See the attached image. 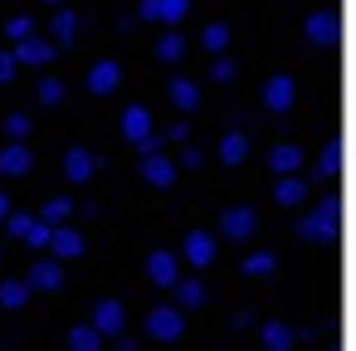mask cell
I'll return each mask as SVG.
<instances>
[{"label": "cell", "mask_w": 356, "mask_h": 351, "mask_svg": "<svg viewBox=\"0 0 356 351\" xmlns=\"http://www.w3.org/2000/svg\"><path fill=\"white\" fill-rule=\"evenodd\" d=\"M254 229H259V215H254L249 205H229V210L220 215V234H225V239H234V244L254 239Z\"/></svg>", "instance_id": "obj_5"}, {"label": "cell", "mask_w": 356, "mask_h": 351, "mask_svg": "<svg viewBox=\"0 0 356 351\" xmlns=\"http://www.w3.org/2000/svg\"><path fill=\"white\" fill-rule=\"evenodd\" d=\"M30 171H35L30 142H6V147H0V176H6V181H20V176H30Z\"/></svg>", "instance_id": "obj_6"}, {"label": "cell", "mask_w": 356, "mask_h": 351, "mask_svg": "<svg viewBox=\"0 0 356 351\" xmlns=\"http://www.w3.org/2000/svg\"><path fill=\"white\" fill-rule=\"evenodd\" d=\"M74 215H79V205H74L69 195H54V200H44V210H40V220H44V225H54V229H59V225H69Z\"/></svg>", "instance_id": "obj_23"}, {"label": "cell", "mask_w": 356, "mask_h": 351, "mask_svg": "<svg viewBox=\"0 0 356 351\" xmlns=\"http://www.w3.org/2000/svg\"><path fill=\"white\" fill-rule=\"evenodd\" d=\"M25 283H30V293H59L64 288V263L59 259H35Z\"/></svg>", "instance_id": "obj_8"}, {"label": "cell", "mask_w": 356, "mask_h": 351, "mask_svg": "<svg viewBox=\"0 0 356 351\" xmlns=\"http://www.w3.org/2000/svg\"><path fill=\"white\" fill-rule=\"evenodd\" d=\"M6 40H10V49L25 44V40H35V20H30V15H15V20L6 25Z\"/></svg>", "instance_id": "obj_30"}, {"label": "cell", "mask_w": 356, "mask_h": 351, "mask_svg": "<svg viewBox=\"0 0 356 351\" xmlns=\"http://www.w3.org/2000/svg\"><path fill=\"white\" fill-rule=\"evenodd\" d=\"M229 35H234V30H229L225 20H215V25H205V30H200V44H205V49H210V54L220 59V54L229 49Z\"/></svg>", "instance_id": "obj_25"}, {"label": "cell", "mask_w": 356, "mask_h": 351, "mask_svg": "<svg viewBox=\"0 0 356 351\" xmlns=\"http://www.w3.org/2000/svg\"><path fill=\"white\" fill-rule=\"evenodd\" d=\"M10 54H15V64H30V69H44V64H54V54H59V49H54V44H49L44 35H35V40H25V44H15Z\"/></svg>", "instance_id": "obj_14"}, {"label": "cell", "mask_w": 356, "mask_h": 351, "mask_svg": "<svg viewBox=\"0 0 356 351\" xmlns=\"http://www.w3.org/2000/svg\"><path fill=\"white\" fill-rule=\"evenodd\" d=\"M10 215H15V205H10V195H6V190H0V225H6Z\"/></svg>", "instance_id": "obj_43"}, {"label": "cell", "mask_w": 356, "mask_h": 351, "mask_svg": "<svg viewBox=\"0 0 356 351\" xmlns=\"http://www.w3.org/2000/svg\"><path fill=\"white\" fill-rule=\"evenodd\" d=\"M69 351H103V336L93 327H74L69 332Z\"/></svg>", "instance_id": "obj_29"}, {"label": "cell", "mask_w": 356, "mask_h": 351, "mask_svg": "<svg viewBox=\"0 0 356 351\" xmlns=\"http://www.w3.org/2000/svg\"><path fill=\"white\" fill-rule=\"evenodd\" d=\"M210 79H215V83H234V59H229V54H220V59L210 64Z\"/></svg>", "instance_id": "obj_36"}, {"label": "cell", "mask_w": 356, "mask_h": 351, "mask_svg": "<svg viewBox=\"0 0 356 351\" xmlns=\"http://www.w3.org/2000/svg\"><path fill=\"white\" fill-rule=\"evenodd\" d=\"M15 74H20V64H15V54H10V49H0V83H10Z\"/></svg>", "instance_id": "obj_41"}, {"label": "cell", "mask_w": 356, "mask_h": 351, "mask_svg": "<svg viewBox=\"0 0 356 351\" xmlns=\"http://www.w3.org/2000/svg\"><path fill=\"white\" fill-rule=\"evenodd\" d=\"M302 35H307L312 44H322V49H332V44L341 40V25H337V10H312V15H307V25H302Z\"/></svg>", "instance_id": "obj_9"}, {"label": "cell", "mask_w": 356, "mask_h": 351, "mask_svg": "<svg viewBox=\"0 0 356 351\" xmlns=\"http://www.w3.org/2000/svg\"><path fill=\"white\" fill-rule=\"evenodd\" d=\"M220 161H225V166L249 161V137H244V132H225V137H220Z\"/></svg>", "instance_id": "obj_22"}, {"label": "cell", "mask_w": 356, "mask_h": 351, "mask_svg": "<svg viewBox=\"0 0 356 351\" xmlns=\"http://www.w3.org/2000/svg\"><path fill=\"white\" fill-rule=\"evenodd\" d=\"M166 142H191V122H171L166 127Z\"/></svg>", "instance_id": "obj_42"}, {"label": "cell", "mask_w": 356, "mask_h": 351, "mask_svg": "<svg viewBox=\"0 0 356 351\" xmlns=\"http://www.w3.org/2000/svg\"><path fill=\"white\" fill-rule=\"evenodd\" d=\"M239 268H244L249 278H268V273L278 268V254H268V249H259V254H249V259H244Z\"/></svg>", "instance_id": "obj_28"}, {"label": "cell", "mask_w": 356, "mask_h": 351, "mask_svg": "<svg viewBox=\"0 0 356 351\" xmlns=\"http://www.w3.org/2000/svg\"><path fill=\"white\" fill-rule=\"evenodd\" d=\"M142 181H147V186H156V190H166V186L176 181V161H171V156H161V152H156V156H142Z\"/></svg>", "instance_id": "obj_15"}, {"label": "cell", "mask_w": 356, "mask_h": 351, "mask_svg": "<svg viewBox=\"0 0 356 351\" xmlns=\"http://www.w3.org/2000/svg\"><path fill=\"white\" fill-rule=\"evenodd\" d=\"M49 35H54V49H69V44L79 40V15H74V10H54Z\"/></svg>", "instance_id": "obj_20"}, {"label": "cell", "mask_w": 356, "mask_h": 351, "mask_svg": "<svg viewBox=\"0 0 356 351\" xmlns=\"http://www.w3.org/2000/svg\"><path fill=\"white\" fill-rule=\"evenodd\" d=\"M229 327H234V332H249V327H259V322H254L249 307H234V312H229Z\"/></svg>", "instance_id": "obj_40"}, {"label": "cell", "mask_w": 356, "mask_h": 351, "mask_svg": "<svg viewBox=\"0 0 356 351\" xmlns=\"http://www.w3.org/2000/svg\"><path fill=\"white\" fill-rule=\"evenodd\" d=\"M64 93H69V88H64L59 79H40V103H44V108H59Z\"/></svg>", "instance_id": "obj_32"}, {"label": "cell", "mask_w": 356, "mask_h": 351, "mask_svg": "<svg viewBox=\"0 0 356 351\" xmlns=\"http://www.w3.org/2000/svg\"><path fill=\"white\" fill-rule=\"evenodd\" d=\"M30 225H35V215H25V210H15V215L6 220V234H10V239H25V234H30Z\"/></svg>", "instance_id": "obj_35"}, {"label": "cell", "mask_w": 356, "mask_h": 351, "mask_svg": "<svg viewBox=\"0 0 356 351\" xmlns=\"http://www.w3.org/2000/svg\"><path fill=\"white\" fill-rule=\"evenodd\" d=\"M181 166H186V171H200V166H205V152H200L195 142H186V147H181Z\"/></svg>", "instance_id": "obj_38"}, {"label": "cell", "mask_w": 356, "mask_h": 351, "mask_svg": "<svg viewBox=\"0 0 356 351\" xmlns=\"http://www.w3.org/2000/svg\"><path fill=\"white\" fill-rule=\"evenodd\" d=\"M259 341H264V351H293L298 332L288 322H259Z\"/></svg>", "instance_id": "obj_16"}, {"label": "cell", "mask_w": 356, "mask_h": 351, "mask_svg": "<svg viewBox=\"0 0 356 351\" xmlns=\"http://www.w3.org/2000/svg\"><path fill=\"white\" fill-rule=\"evenodd\" d=\"M293 98H298L293 74H273V79L264 83V108H268V113H288V108H293Z\"/></svg>", "instance_id": "obj_12"}, {"label": "cell", "mask_w": 356, "mask_h": 351, "mask_svg": "<svg viewBox=\"0 0 356 351\" xmlns=\"http://www.w3.org/2000/svg\"><path fill=\"white\" fill-rule=\"evenodd\" d=\"M122 137L142 152V156H156L166 142L156 137V122H152V108L147 103H132V108H122Z\"/></svg>", "instance_id": "obj_1"}, {"label": "cell", "mask_w": 356, "mask_h": 351, "mask_svg": "<svg viewBox=\"0 0 356 351\" xmlns=\"http://www.w3.org/2000/svg\"><path fill=\"white\" fill-rule=\"evenodd\" d=\"M30 302V283L25 278H6V283H0V307H6V312H20Z\"/></svg>", "instance_id": "obj_24"}, {"label": "cell", "mask_w": 356, "mask_h": 351, "mask_svg": "<svg viewBox=\"0 0 356 351\" xmlns=\"http://www.w3.org/2000/svg\"><path fill=\"white\" fill-rule=\"evenodd\" d=\"M171 103H176L181 113H195V108H200V83H191V79H176V83H171Z\"/></svg>", "instance_id": "obj_27"}, {"label": "cell", "mask_w": 356, "mask_h": 351, "mask_svg": "<svg viewBox=\"0 0 356 351\" xmlns=\"http://www.w3.org/2000/svg\"><path fill=\"white\" fill-rule=\"evenodd\" d=\"M118 351H137V341L132 336H118Z\"/></svg>", "instance_id": "obj_44"}, {"label": "cell", "mask_w": 356, "mask_h": 351, "mask_svg": "<svg viewBox=\"0 0 356 351\" xmlns=\"http://www.w3.org/2000/svg\"><path fill=\"white\" fill-rule=\"evenodd\" d=\"M156 59H161V64H181V59H186V40H181V30H166V35L156 40Z\"/></svg>", "instance_id": "obj_26"}, {"label": "cell", "mask_w": 356, "mask_h": 351, "mask_svg": "<svg viewBox=\"0 0 356 351\" xmlns=\"http://www.w3.org/2000/svg\"><path fill=\"white\" fill-rule=\"evenodd\" d=\"M79 254H83V234H79L74 225H59V229H54V244H49V259L64 263V259H79Z\"/></svg>", "instance_id": "obj_18"}, {"label": "cell", "mask_w": 356, "mask_h": 351, "mask_svg": "<svg viewBox=\"0 0 356 351\" xmlns=\"http://www.w3.org/2000/svg\"><path fill=\"white\" fill-rule=\"evenodd\" d=\"M337 220H341V205L327 195L312 215H302V220H298V239H307V244H312V239H337V229H341Z\"/></svg>", "instance_id": "obj_2"}, {"label": "cell", "mask_w": 356, "mask_h": 351, "mask_svg": "<svg viewBox=\"0 0 356 351\" xmlns=\"http://www.w3.org/2000/svg\"><path fill=\"white\" fill-rule=\"evenodd\" d=\"M181 263H191V268H210V263H215V234L191 229V234L181 239Z\"/></svg>", "instance_id": "obj_7"}, {"label": "cell", "mask_w": 356, "mask_h": 351, "mask_svg": "<svg viewBox=\"0 0 356 351\" xmlns=\"http://www.w3.org/2000/svg\"><path fill=\"white\" fill-rule=\"evenodd\" d=\"M181 332H186V312H181V307L161 302V307L147 312V336H156V341H181Z\"/></svg>", "instance_id": "obj_4"}, {"label": "cell", "mask_w": 356, "mask_h": 351, "mask_svg": "<svg viewBox=\"0 0 356 351\" xmlns=\"http://www.w3.org/2000/svg\"><path fill=\"white\" fill-rule=\"evenodd\" d=\"M273 200H278L283 210L302 205V200H307V181H302V176H278V181H273Z\"/></svg>", "instance_id": "obj_19"}, {"label": "cell", "mask_w": 356, "mask_h": 351, "mask_svg": "<svg viewBox=\"0 0 356 351\" xmlns=\"http://www.w3.org/2000/svg\"><path fill=\"white\" fill-rule=\"evenodd\" d=\"M186 15H191V0H161V25H171V30H176Z\"/></svg>", "instance_id": "obj_31"}, {"label": "cell", "mask_w": 356, "mask_h": 351, "mask_svg": "<svg viewBox=\"0 0 356 351\" xmlns=\"http://www.w3.org/2000/svg\"><path fill=\"white\" fill-rule=\"evenodd\" d=\"M6 137H10V142H30V117H25V113H10V117H6Z\"/></svg>", "instance_id": "obj_34"}, {"label": "cell", "mask_w": 356, "mask_h": 351, "mask_svg": "<svg viewBox=\"0 0 356 351\" xmlns=\"http://www.w3.org/2000/svg\"><path fill=\"white\" fill-rule=\"evenodd\" d=\"M118 88H122V64H118V59H103V64L88 69V93H93V98H108V93H118Z\"/></svg>", "instance_id": "obj_11"}, {"label": "cell", "mask_w": 356, "mask_h": 351, "mask_svg": "<svg viewBox=\"0 0 356 351\" xmlns=\"http://www.w3.org/2000/svg\"><path fill=\"white\" fill-rule=\"evenodd\" d=\"M147 278H152L156 288H171V293H176V283H181V254L156 249V254L147 259Z\"/></svg>", "instance_id": "obj_10"}, {"label": "cell", "mask_w": 356, "mask_h": 351, "mask_svg": "<svg viewBox=\"0 0 356 351\" xmlns=\"http://www.w3.org/2000/svg\"><path fill=\"white\" fill-rule=\"evenodd\" d=\"M205 297H210V293H205V283H200V278H181V283H176V307H181V312L205 307Z\"/></svg>", "instance_id": "obj_21"}, {"label": "cell", "mask_w": 356, "mask_h": 351, "mask_svg": "<svg viewBox=\"0 0 356 351\" xmlns=\"http://www.w3.org/2000/svg\"><path fill=\"white\" fill-rule=\"evenodd\" d=\"M137 20L156 25V20H161V0H137Z\"/></svg>", "instance_id": "obj_39"}, {"label": "cell", "mask_w": 356, "mask_h": 351, "mask_svg": "<svg viewBox=\"0 0 356 351\" xmlns=\"http://www.w3.org/2000/svg\"><path fill=\"white\" fill-rule=\"evenodd\" d=\"M93 171H98V156H93L88 147H69V152H64V181H69V186L93 181Z\"/></svg>", "instance_id": "obj_13"}, {"label": "cell", "mask_w": 356, "mask_h": 351, "mask_svg": "<svg viewBox=\"0 0 356 351\" xmlns=\"http://www.w3.org/2000/svg\"><path fill=\"white\" fill-rule=\"evenodd\" d=\"M93 332H98L103 341H118V336H127V307H122L118 297H103V302L93 307Z\"/></svg>", "instance_id": "obj_3"}, {"label": "cell", "mask_w": 356, "mask_h": 351, "mask_svg": "<svg viewBox=\"0 0 356 351\" xmlns=\"http://www.w3.org/2000/svg\"><path fill=\"white\" fill-rule=\"evenodd\" d=\"M337 171H341V147L327 142V147H322V176H337Z\"/></svg>", "instance_id": "obj_37"}, {"label": "cell", "mask_w": 356, "mask_h": 351, "mask_svg": "<svg viewBox=\"0 0 356 351\" xmlns=\"http://www.w3.org/2000/svg\"><path fill=\"white\" fill-rule=\"evenodd\" d=\"M268 166H273L278 176H298V166H302V147H298V142H273Z\"/></svg>", "instance_id": "obj_17"}, {"label": "cell", "mask_w": 356, "mask_h": 351, "mask_svg": "<svg viewBox=\"0 0 356 351\" xmlns=\"http://www.w3.org/2000/svg\"><path fill=\"white\" fill-rule=\"evenodd\" d=\"M25 244H30V249H49V244H54V225L35 220V225H30V234H25Z\"/></svg>", "instance_id": "obj_33"}, {"label": "cell", "mask_w": 356, "mask_h": 351, "mask_svg": "<svg viewBox=\"0 0 356 351\" xmlns=\"http://www.w3.org/2000/svg\"><path fill=\"white\" fill-rule=\"evenodd\" d=\"M0 259H6V244H0Z\"/></svg>", "instance_id": "obj_46"}, {"label": "cell", "mask_w": 356, "mask_h": 351, "mask_svg": "<svg viewBox=\"0 0 356 351\" xmlns=\"http://www.w3.org/2000/svg\"><path fill=\"white\" fill-rule=\"evenodd\" d=\"M44 6H54V10H64V0H44Z\"/></svg>", "instance_id": "obj_45"}]
</instances>
